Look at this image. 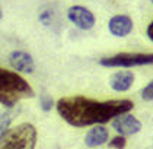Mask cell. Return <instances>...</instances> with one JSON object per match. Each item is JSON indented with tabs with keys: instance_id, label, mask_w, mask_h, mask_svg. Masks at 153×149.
<instances>
[{
	"instance_id": "cell-1",
	"label": "cell",
	"mask_w": 153,
	"mask_h": 149,
	"mask_svg": "<svg viewBox=\"0 0 153 149\" xmlns=\"http://www.w3.org/2000/svg\"><path fill=\"white\" fill-rule=\"evenodd\" d=\"M134 107L131 100H106L98 101L83 95L63 97L56 103L59 115L73 127L104 126L115 117L130 113Z\"/></svg>"
},
{
	"instance_id": "cell-2",
	"label": "cell",
	"mask_w": 153,
	"mask_h": 149,
	"mask_svg": "<svg viewBox=\"0 0 153 149\" xmlns=\"http://www.w3.org/2000/svg\"><path fill=\"white\" fill-rule=\"evenodd\" d=\"M35 92L22 75L15 70L0 67V104L6 108H13L22 100L32 98Z\"/></svg>"
},
{
	"instance_id": "cell-3",
	"label": "cell",
	"mask_w": 153,
	"mask_h": 149,
	"mask_svg": "<svg viewBox=\"0 0 153 149\" xmlns=\"http://www.w3.org/2000/svg\"><path fill=\"white\" fill-rule=\"evenodd\" d=\"M36 140V127L32 123H21L0 138V149H35Z\"/></svg>"
},
{
	"instance_id": "cell-4",
	"label": "cell",
	"mask_w": 153,
	"mask_h": 149,
	"mask_svg": "<svg viewBox=\"0 0 153 149\" xmlns=\"http://www.w3.org/2000/svg\"><path fill=\"white\" fill-rule=\"evenodd\" d=\"M99 64L104 67H140V66H152L153 64V53H118L114 56L102 57Z\"/></svg>"
},
{
	"instance_id": "cell-5",
	"label": "cell",
	"mask_w": 153,
	"mask_h": 149,
	"mask_svg": "<svg viewBox=\"0 0 153 149\" xmlns=\"http://www.w3.org/2000/svg\"><path fill=\"white\" fill-rule=\"evenodd\" d=\"M67 19L70 21L76 28L82 29V31H89L95 26L96 18L92 13V10H89L88 7L80 6V4H74L70 6L67 10Z\"/></svg>"
},
{
	"instance_id": "cell-6",
	"label": "cell",
	"mask_w": 153,
	"mask_h": 149,
	"mask_svg": "<svg viewBox=\"0 0 153 149\" xmlns=\"http://www.w3.org/2000/svg\"><path fill=\"white\" fill-rule=\"evenodd\" d=\"M112 127L118 135L128 138L134 136L141 130V121L131 113H124L112 120Z\"/></svg>"
},
{
	"instance_id": "cell-7",
	"label": "cell",
	"mask_w": 153,
	"mask_h": 149,
	"mask_svg": "<svg viewBox=\"0 0 153 149\" xmlns=\"http://www.w3.org/2000/svg\"><path fill=\"white\" fill-rule=\"evenodd\" d=\"M7 61H9L10 67L19 75L21 73L31 75L35 70L34 57L28 51H24V50H13L12 53L9 54V57H7Z\"/></svg>"
},
{
	"instance_id": "cell-8",
	"label": "cell",
	"mask_w": 153,
	"mask_h": 149,
	"mask_svg": "<svg viewBox=\"0 0 153 149\" xmlns=\"http://www.w3.org/2000/svg\"><path fill=\"white\" fill-rule=\"evenodd\" d=\"M133 26H134L133 19L128 15H114L108 21L109 32H111V35H114L117 38H124V37L130 35L133 31Z\"/></svg>"
},
{
	"instance_id": "cell-9",
	"label": "cell",
	"mask_w": 153,
	"mask_h": 149,
	"mask_svg": "<svg viewBox=\"0 0 153 149\" xmlns=\"http://www.w3.org/2000/svg\"><path fill=\"white\" fill-rule=\"evenodd\" d=\"M136 80V76L133 72H128V70H121V72H117L111 76L109 79V86L111 89L115 92H127L133 86Z\"/></svg>"
},
{
	"instance_id": "cell-10",
	"label": "cell",
	"mask_w": 153,
	"mask_h": 149,
	"mask_svg": "<svg viewBox=\"0 0 153 149\" xmlns=\"http://www.w3.org/2000/svg\"><path fill=\"white\" fill-rule=\"evenodd\" d=\"M108 140H109V132L106 130V127L101 124L92 126L91 130H88V133L85 135V145L91 149L99 148Z\"/></svg>"
},
{
	"instance_id": "cell-11",
	"label": "cell",
	"mask_w": 153,
	"mask_h": 149,
	"mask_svg": "<svg viewBox=\"0 0 153 149\" xmlns=\"http://www.w3.org/2000/svg\"><path fill=\"white\" fill-rule=\"evenodd\" d=\"M13 121V115L9 111H3L0 113V138L10 129V124Z\"/></svg>"
},
{
	"instance_id": "cell-12",
	"label": "cell",
	"mask_w": 153,
	"mask_h": 149,
	"mask_svg": "<svg viewBox=\"0 0 153 149\" xmlns=\"http://www.w3.org/2000/svg\"><path fill=\"white\" fill-rule=\"evenodd\" d=\"M39 107H41V110L42 111H51L54 107H56V101L53 100V97L51 95H48V94H41L39 95Z\"/></svg>"
},
{
	"instance_id": "cell-13",
	"label": "cell",
	"mask_w": 153,
	"mask_h": 149,
	"mask_svg": "<svg viewBox=\"0 0 153 149\" xmlns=\"http://www.w3.org/2000/svg\"><path fill=\"white\" fill-rule=\"evenodd\" d=\"M108 146L111 149H124L127 146V138L118 135V136L112 138L109 142H108Z\"/></svg>"
},
{
	"instance_id": "cell-14",
	"label": "cell",
	"mask_w": 153,
	"mask_h": 149,
	"mask_svg": "<svg viewBox=\"0 0 153 149\" xmlns=\"http://www.w3.org/2000/svg\"><path fill=\"white\" fill-rule=\"evenodd\" d=\"M140 97L143 101H147V103H150V101H153V79L141 89L140 92Z\"/></svg>"
},
{
	"instance_id": "cell-15",
	"label": "cell",
	"mask_w": 153,
	"mask_h": 149,
	"mask_svg": "<svg viewBox=\"0 0 153 149\" xmlns=\"http://www.w3.org/2000/svg\"><path fill=\"white\" fill-rule=\"evenodd\" d=\"M146 35H147V38L150 40L153 43V21L149 25H147V29H146Z\"/></svg>"
},
{
	"instance_id": "cell-16",
	"label": "cell",
	"mask_w": 153,
	"mask_h": 149,
	"mask_svg": "<svg viewBox=\"0 0 153 149\" xmlns=\"http://www.w3.org/2000/svg\"><path fill=\"white\" fill-rule=\"evenodd\" d=\"M1 18H3V9H1V4H0V21H1Z\"/></svg>"
},
{
	"instance_id": "cell-17",
	"label": "cell",
	"mask_w": 153,
	"mask_h": 149,
	"mask_svg": "<svg viewBox=\"0 0 153 149\" xmlns=\"http://www.w3.org/2000/svg\"><path fill=\"white\" fill-rule=\"evenodd\" d=\"M150 1H152V4H153V0H150Z\"/></svg>"
},
{
	"instance_id": "cell-18",
	"label": "cell",
	"mask_w": 153,
	"mask_h": 149,
	"mask_svg": "<svg viewBox=\"0 0 153 149\" xmlns=\"http://www.w3.org/2000/svg\"><path fill=\"white\" fill-rule=\"evenodd\" d=\"M152 145H153V139H152Z\"/></svg>"
}]
</instances>
